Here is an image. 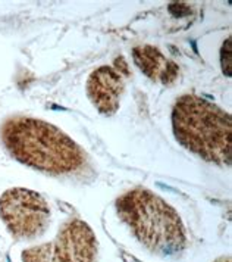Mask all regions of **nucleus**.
Instances as JSON below:
<instances>
[{
  "mask_svg": "<svg viewBox=\"0 0 232 262\" xmlns=\"http://www.w3.org/2000/svg\"><path fill=\"white\" fill-rule=\"evenodd\" d=\"M0 139L13 159L47 174L65 176L85 164L81 146L43 119L12 117L3 122Z\"/></svg>",
  "mask_w": 232,
  "mask_h": 262,
  "instance_id": "obj_1",
  "label": "nucleus"
},
{
  "mask_svg": "<svg viewBox=\"0 0 232 262\" xmlns=\"http://www.w3.org/2000/svg\"><path fill=\"white\" fill-rule=\"evenodd\" d=\"M118 216L141 246L163 258L181 255L187 248L185 226L174 206L147 189H132L115 202Z\"/></svg>",
  "mask_w": 232,
  "mask_h": 262,
  "instance_id": "obj_2",
  "label": "nucleus"
},
{
  "mask_svg": "<svg viewBox=\"0 0 232 262\" xmlns=\"http://www.w3.org/2000/svg\"><path fill=\"white\" fill-rule=\"evenodd\" d=\"M172 131L176 142L207 162L229 167L232 119L222 107L197 95L181 96L172 107Z\"/></svg>",
  "mask_w": 232,
  "mask_h": 262,
  "instance_id": "obj_3",
  "label": "nucleus"
},
{
  "mask_svg": "<svg viewBox=\"0 0 232 262\" xmlns=\"http://www.w3.org/2000/svg\"><path fill=\"white\" fill-rule=\"evenodd\" d=\"M50 208L34 190L13 187L0 196V220L15 240H34L46 233Z\"/></svg>",
  "mask_w": 232,
  "mask_h": 262,
  "instance_id": "obj_4",
  "label": "nucleus"
},
{
  "mask_svg": "<svg viewBox=\"0 0 232 262\" xmlns=\"http://www.w3.org/2000/svg\"><path fill=\"white\" fill-rule=\"evenodd\" d=\"M99 243L91 227L82 220L66 221L52 242L25 249L22 262H96Z\"/></svg>",
  "mask_w": 232,
  "mask_h": 262,
  "instance_id": "obj_5",
  "label": "nucleus"
},
{
  "mask_svg": "<svg viewBox=\"0 0 232 262\" xmlns=\"http://www.w3.org/2000/svg\"><path fill=\"white\" fill-rule=\"evenodd\" d=\"M131 77L128 62L124 56L116 58L113 65L96 68L87 78V96L102 115L112 117L121 106V97L125 90V81Z\"/></svg>",
  "mask_w": 232,
  "mask_h": 262,
  "instance_id": "obj_6",
  "label": "nucleus"
},
{
  "mask_svg": "<svg viewBox=\"0 0 232 262\" xmlns=\"http://www.w3.org/2000/svg\"><path fill=\"white\" fill-rule=\"evenodd\" d=\"M132 59L140 71L154 83L172 85L179 77V67L150 45L132 49Z\"/></svg>",
  "mask_w": 232,
  "mask_h": 262,
  "instance_id": "obj_7",
  "label": "nucleus"
},
{
  "mask_svg": "<svg viewBox=\"0 0 232 262\" xmlns=\"http://www.w3.org/2000/svg\"><path fill=\"white\" fill-rule=\"evenodd\" d=\"M215 262H231V256H222V258L216 259Z\"/></svg>",
  "mask_w": 232,
  "mask_h": 262,
  "instance_id": "obj_8",
  "label": "nucleus"
}]
</instances>
